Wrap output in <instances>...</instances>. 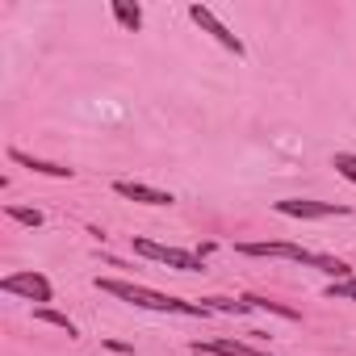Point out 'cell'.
<instances>
[{
  "label": "cell",
  "instance_id": "5bb4252c",
  "mask_svg": "<svg viewBox=\"0 0 356 356\" xmlns=\"http://www.w3.org/2000/svg\"><path fill=\"white\" fill-rule=\"evenodd\" d=\"M331 168L343 176V181L356 185V155H352V151H335V155H331Z\"/></svg>",
  "mask_w": 356,
  "mask_h": 356
},
{
  "label": "cell",
  "instance_id": "e0dca14e",
  "mask_svg": "<svg viewBox=\"0 0 356 356\" xmlns=\"http://www.w3.org/2000/svg\"><path fill=\"white\" fill-rule=\"evenodd\" d=\"M327 298H339V302H356V273H352L348 281H335V285L327 289Z\"/></svg>",
  "mask_w": 356,
  "mask_h": 356
},
{
  "label": "cell",
  "instance_id": "9c48e42d",
  "mask_svg": "<svg viewBox=\"0 0 356 356\" xmlns=\"http://www.w3.org/2000/svg\"><path fill=\"white\" fill-rule=\"evenodd\" d=\"M189 352H206V356H268L264 348H252V343H239V339H193Z\"/></svg>",
  "mask_w": 356,
  "mask_h": 356
},
{
  "label": "cell",
  "instance_id": "ba28073f",
  "mask_svg": "<svg viewBox=\"0 0 356 356\" xmlns=\"http://www.w3.org/2000/svg\"><path fill=\"white\" fill-rule=\"evenodd\" d=\"M9 159L22 163V168H30V172H38V176H55V181H72V176H76V168L51 163V159H38V155H26L22 147H9Z\"/></svg>",
  "mask_w": 356,
  "mask_h": 356
},
{
  "label": "cell",
  "instance_id": "9a60e30c",
  "mask_svg": "<svg viewBox=\"0 0 356 356\" xmlns=\"http://www.w3.org/2000/svg\"><path fill=\"white\" fill-rule=\"evenodd\" d=\"M5 214H9L13 222H22V227H42V222H47L42 210H26V206H5Z\"/></svg>",
  "mask_w": 356,
  "mask_h": 356
},
{
  "label": "cell",
  "instance_id": "30bf717a",
  "mask_svg": "<svg viewBox=\"0 0 356 356\" xmlns=\"http://www.w3.org/2000/svg\"><path fill=\"white\" fill-rule=\"evenodd\" d=\"M113 17H118V26L126 30V34H138L143 30V9L138 5H130V0H113Z\"/></svg>",
  "mask_w": 356,
  "mask_h": 356
},
{
  "label": "cell",
  "instance_id": "277c9868",
  "mask_svg": "<svg viewBox=\"0 0 356 356\" xmlns=\"http://www.w3.org/2000/svg\"><path fill=\"white\" fill-rule=\"evenodd\" d=\"M0 289H5V293H17V298H26V302H38V306L55 302V289H51V281H47L42 273H9L5 281H0Z\"/></svg>",
  "mask_w": 356,
  "mask_h": 356
},
{
  "label": "cell",
  "instance_id": "ac0fdd59",
  "mask_svg": "<svg viewBox=\"0 0 356 356\" xmlns=\"http://www.w3.org/2000/svg\"><path fill=\"white\" fill-rule=\"evenodd\" d=\"M193 356H206V352H193Z\"/></svg>",
  "mask_w": 356,
  "mask_h": 356
},
{
  "label": "cell",
  "instance_id": "52a82bcc",
  "mask_svg": "<svg viewBox=\"0 0 356 356\" xmlns=\"http://www.w3.org/2000/svg\"><path fill=\"white\" fill-rule=\"evenodd\" d=\"M113 193L126 197V202H138V206H172L176 202L172 193L151 189V185H138V181H113Z\"/></svg>",
  "mask_w": 356,
  "mask_h": 356
},
{
  "label": "cell",
  "instance_id": "5b68a950",
  "mask_svg": "<svg viewBox=\"0 0 356 356\" xmlns=\"http://www.w3.org/2000/svg\"><path fill=\"white\" fill-rule=\"evenodd\" d=\"M189 17H193V22H197V26H202V30H206L214 42H218V47H227L235 59H243V55H248L243 38H239V34H231V30H227V26L214 17V9H206V5H189Z\"/></svg>",
  "mask_w": 356,
  "mask_h": 356
},
{
  "label": "cell",
  "instance_id": "2e32d148",
  "mask_svg": "<svg viewBox=\"0 0 356 356\" xmlns=\"http://www.w3.org/2000/svg\"><path fill=\"white\" fill-rule=\"evenodd\" d=\"M202 302L218 314H248V302H231V298H202Z\"/></svg>",
  "mask_w": 356,
  "mask_h": 356
},
{
  "label": "cell",
  "instance_id": "8fae6325",
  "mask_svg": "<svg viewBox=\"0 0 356 356\" xmlns=\"http://www.w3.org/2000/svg\"><path fill=\"white\" fill-rule=\"evenodd\" d=\"M306 264L318 268V273H327V277H335V281H348V277H352V264H343V260H335V256H323V252H310Z\"/></svg>",
  "mask_w": 356,
  "mask_h": 356
},
{
  "label": "cell",
  "instance_id": "8992f818",
  "mask_svg": "<svg viewBox=\"0 0 356 356\" xmlns=\"http://www.w3.org/2000/svg\"><path fill=\"white\" fill-rule=\"evenodd\" d=\"M239 256H256V260H293V264H306L310 252L298 248V243H281V239H268V243H235Z\"/></svg>",
  "mask_w": 356,
  "mask_h": 356
},
{
  "label": "cell",
  "instance_id": "7c38bea8",
  "mask_svg": "<svg viewBox=\"0 0 356 356\" xmlns=\"http://www.w3.org/2000/svg\"><path fill=\"white\" fill-rule=\"evenodd\" d=\"M239 302H248V310H268V314H277V318H289V323H298V318H302L293 306H281V302H268V298H256V293H243Z\"/></svg>",
  "mask_w": 356,
  "mask_h": 356
},
{
  "label": "cell",
  "instance_id": "4fadbf2b",
  "mask_svg": "<svg viewBox=\"0 0 356 356\" xmlns=\"http://www.w3.org/2000/svg\"><path fill=\"white\" fill-rule=\"evenodd\" d=\"M34 318H38V323H51V327H59V331H67L72 339L80 335V331H76V323H72L67 314H59V310H51V306H38V310H34Z\"/></svg>",
  "mask_w": 356,
  "mask_h": 356
},
{
  "label": "cell",
  "instance_id": "3957f363",
  "mask_svg": "<svg viewBox=\"0 0 356 356\" xmlns=\"http://www.w3.org/2000/svg\"><path fill=\"white\" fill-rule=\"evenodd\" d=\"M273 210H277V214H285V218H302V222L343 218V214H348V206H339V202H310V197H285V202H277Z\"/></svg>",
  "mask_w": 356,
  "mask_h": 356
},
{
  "label": "cell",
  "instance_id": "7a4b0ae2",
  "mask_svg": "<svg viewBox=\"0 0 356 356\" xmlns=\"http://www.w3.org/2000/svg\"><path fill=\"white\" fill-rule=\"evenodd\" d=\"M134 256H147V260L168 264L176 273H202V256L185 252V248H163V243H151V239H134Z\"/></svg>",
  "mask_w": 356,
  "mask_h": 356
},
{
  "label": "cell",
  "instance_id": "6da1fadb",
  "mask_svg": "<svg viewBox=\"0 0 356 356\" xmlns=\"http://www.w3.org/2000/svg\"><path fill=\"white\" fill-rule=\"evenodd\" d=\"M97 289L101 293H113L138 310H163V314H189V318H210L214 310L206 302H181L172 293H159V289H147V285H134V281H118V277H97Z\"/></svg>",
  "mask_w": 356,
  "mask_h": 356
}]
</instances>
